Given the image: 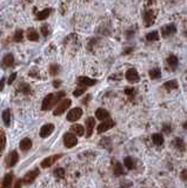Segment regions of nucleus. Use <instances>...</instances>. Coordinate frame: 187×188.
Here are the masks:
<instances>
[{
  "mask_svg": "<svg viewBox=\"0 0 187 188\" xmlns=\"http://www.w3.org/2000/svg\"><path fill=\"white\" fill-rule=\"evenodd\" d=\"M85 91H86V87H85V86H81V87H78V88H76V91L73 92V95L78 98V96H80V95H82V94L85 93Z\"/></svg>",
  "mask_w": 187,
  "mask_h": 188,
  "instance_id": "obj_36",
  "label": "nucleus"
},
{
  "mask_svg": "<svg viewBox=\"0 0 187 188\" xmlns=\"http://www.w3.org/2000/svg\"><path fill=\"white\" fill-rule=\"evenodd\" d=\"M40 31H41V33H42V35H44V36H47V35L50 34L47 25H42V26H41V28H40Z\"/></svg>",
  "mask_w": 187,
  "mask_h": 188,
  "instance_id": "obj_37",
  "label": "nucleus"
},
{
  "mask_svg": "<svg viewBox=\"0 0 187 188\" xmlns=\"http://www.w3.org/2000/svg\"><path fill=\"white\" fill-rule=\"evenodd\" d=\"M51 12H52V10L45 8V10H42V11H40L37 14V19H38V20H45V19L48 18V15L51 14Z\"/></svg>",
  "mask_w": 187,
  "mask_h": 188,
  "instance_id": "obj_22",
  "label": "nucleus"
},
{
  "mask_svg": "<svg viewBox=\"0 0 187 188\" xmlns=\"http://www.w3.org/2000/svg\"><path fill=\"white\" fill-rule=\"evenodd\" d=\"M24 38V32L21 29H18L17 32L14 33V36H13V40L17 41V42H20V41L23 40Z\"/></svg>",
  "mask_w": 187,
  "mask_h": 188,
  "instance_id": "obj_32",
  "label": "nucleus"
},
{
  "mask_svg": "<svg viewBox=\"0 0 187 188\" xmlns=\"http://www.w3.org/2000/svg\"><path fill=\"white\" fill-rule=\"evenodd\" d=\"M113 172H114V175L115 176H120L124 174V169H123V166H121V164H119V162H117V164H114V168H113Z\"/></svg>",
  "mask_w": 187,
  "mask_h": 188,
  "instance_id": "obj_31",
  "label": "nucleus"
},
{
  "mask_svg": "<svg viewBox=\"0 0 187 188\" xmlns=\"http://www.w3.org/2000/svg\"><path fill=\"white\" fill-rule=\"evenodd\" d=\"M185 36H186V38H187V31H186V32H185Z\"/></svg>",
  "mask_w": 187,
  "mask_h": 188,
  "instance_id": "obj_47",
  "label": "nucleus"
},
{
  "mask_svg": "<svg viewBox=\"0 0 187 188\" xmlns=\"http://www.w3.org/2000/svg\"><path fill=\"white\" fill-rule=\"evenodd\" d=\"M23 180H18L17 183H15V186H14V188H21V185H23Z\"/></svg>",
  "mask_w": 187,
  "mask_h": 188,
  "instance_id": "obj_44",
  "label": "nucleus"
},
{
  "mask_svg": "<svg viewBox=\"0 0 187 188\" xmlns=\"http://www.w3.org/2000/svg\"><path fill=\"white\" fill-rule=\"evenodd\" d=\"M178 87H179V85H178V81H176V80H170V81H167L164 83V88H166L167 91L176 89Z\"/></svg>",
  "mask_w": 187,
  "mask_h": 188,
  "instance_id": "obj_23",
  "label": "nucleus"
},
{
  "mask_svg": "<svg viewBox=\"0 0 187 188\" xmlns=\"http://www.w3.org/2000/svg\"><path fill=\"white\" fill-rule=\"evenodd\" d=\"M180 177H181L184 181H187V169H184L180 174Z\"/></svg>",
  "mask_w": 187,
  "mask_h": 188,
  "instance_id": "obj_41",
  "label": "nucleus"
},
{
  "mask_svg": "<svg viewBox=\"0 0 187 188\" xmlns=\"http://www.w3.org/2000/svg\"><path fill=\"white\" fill-rule=\"evenodd\" d=\"M124 164H125V167L127 168V169H133L134 168V160L131 158V156H127V158H125L124 160Z\"/></svg>",
  "mask_w": 187,
  "mask_h": 188,
  "instance_id": "obj_28",
  "label": "nucleus"
},
{
  "mask_svg": "<svg viewBox=\"0 0 187 188\" xmlns=\"http://www.w3.org/2000/svg\"><path fill=\"white\" fill-rule=\"evenodd\" d=\"M176 32V27L174 24H168L161 28V34L164 38H168L171 35H173Z\"/></svg>",
  "mask_w": 187,
  "mask_h": 188,
  "instance_id": "obj_8",
  "label": "nucleus"
},
{
  "mask_svg": "<svg viewBox=\"0 0 187 188\" xmlns=\"http://www.w3.org/2000/svg\"><path fill=\"white\" fill-rule=\"evenodd\" d=\"M125 93L127 95H133L134 94V88H125Z\"/></svg>",
  "mask_w": 187,
  "mask_h": 188,
  "instance_id": "obj_40",
  "label": "nucleus"
},
{
  "mask_svg": "<svg viewBox=\"0 0 187 188\" xmlns=\"http://www.w3.org/2000/svg\"><path fill=\"white\" fill-rule=\"evenodd\" d=\"M19 147H20V149H21V151L27 152V151L31 149V147H32V140L28 139V138H25V139H23V140L20 141Z\"/></svg>",
  "mask_w": 187,
  "mask_h": 188,
  "instance_id": "obj_17",
  "label": "nucleus"
},
{
  "mask_svg": "<svg viewBox=\"0 0 187 188\" xmlns=\"http://www.w3.org/2000/svg\"><path fill=\"white\" fill-rule=\"evenodd\" d=\"M155 20V15H154V12L153 11H146L144 14V21H145V26H152Z\"/></svg>",
  "mask_w": 187,
  "mask_h": 188,
  "instance_id": "obj_14",
  "label": "nucleus"
},
{
  "mask_svg": "<svg viewBox=\"0 0 187 188\" xmlns=\"http://www.w3.org/2000/svg\"><path fill=\"white\" fill-rule=\"evenodd\" d=\"M6 145V135L2 130H0V152L5 148Z\"/></svg>",
  "mask_w": 187,
  "mask_h": 188,
  "instance_id": "obj_33",
  "label": "nucleus"
},
{
  "mask_svg": "<svg viewBox=\"0 0 187 188\" xmlns=\"http://www.w3.org/2000/svg\"><path fill=\"white\" fill-rule=\"evenodd\" d=\"M114 125H115V122L113 120L107 119V120H104L102 122L100 123L99 126H98V128H97V130H98V133H104L106 130L111 129L112 127H114Z\"/></svg>",
  "mask_w": 187,
  "mask_h": 188,
  "instance_id": "obj_6",
  "label": "nucleus"
},
{
  "mask_svg": "<svg viewBox=\"0 0 187 188\" xmlns=\"http://www.w3.org/2000/svg\"><path fill=\"white\" fill-rule=\"evenodd\" d=\"M78 143V139H76V134L73 133H66L64 135V145L67 148H72Z\"/></svg>",
  "mask_w": 187,
  "mask_h": 188,
  "instance_id": "obj_3",
  "label": "nucleus"
},
{
  "mask_svg": "<svg viewBox=\"0 0 187 188\" xmlns=\"http://www.w3.org/2000/svg\"><path fill=\"white\" fill-rule=\"evenodd\" d=\"M1 118H2V121L6 126H10V123H11V112H10V109H5L2 112Z\"/></svg>",
  "mask_w": 187,
  "mask_h": 188,
  "instance_id": "obj_24",
  "label": "nucleus"
},
{
  "mask_svg": "<svg viewBox=\"0 0 187 188\" xmlns=\"http://www.w3.org/2000/svg\"><path fill=\"white\" fill-rule=\"evenodd\" d=\"M95 126V119L94 118H87L86 119V136L89 138L93 133V128Z\"/></svg>",
  "mask_w": 187,
  "mask_h": 188,
  "instance_id": "obj_13",
  "label": "nucleus"
},
{
  "mask_svg": "<svg viewBox=\"0 0 187 188\" xmlns=\"http://www.w3.org/2000/svg\"><path fill=\"white\" fill-rule=\"evenodd\" d=\"M163 130H164L165 133H167V134H170L171 132H172L170 125H164V126H163Z\"/></svg>",
  "mask_w": 187,
  "mask_h": 188,
  "instance_id": "obj_39",
  "label": "nucleus"
},
{
  "mask_svg": "<svg viewBox=\"0 0 187 188\" xmlns=\"http://www.w3.org/2000/svg\"><path fill=\"white\" fill-rule=\"evenodd\" d=\"M59 72H60L59 65H51V67H50V74L51 75H57Z\"/></svg>",
  "mask_w": 187,
  "mask_h": 188,
  "instance_id": "obj_35",
  "label": "nucleus"
},
{
  "mask_svg": "<svg viewBox=\"0 0 187 188\" xmlns=\"http://www.w3.org/2000/svg\"><path fill=\"white\" fill-rule=\"evenodd\" d=\"M152 141L154 145H157V146H160V145H163L164 143V136L161 134H159V133H155V134L152 135Z\"/></svg>",
  "mask_w": 187,
  "mask_h": 188,
  "instance_id": "obj_21",
  "label": "nucleus"
},
{
  "mask_svg": "<svg viewBox=\"0 0 187 188\" xmlns=\"http://www.w3.org/2000/svg\"><path fill=\"white\" fill-rule=\"evenodd\" d=\"M60 85H61V81H60V80H54V82H53V86L55 88H58Z\"/></svg>",
  "mask_w": 187,
  "mask_h": 188,
  "instance_id": "obj_43",
  "label": "nucleus"
},
{
  "mask_svg": "<svg viewBox=\"0 0 187 188\" xmlns=\"http://www.w3.org/2000/svg\"><path fill=\"white\" fill-rule=\"evenodd\" d=\"M89 99H91V95H87V96H86V98L84 99V104H87V101H88Z\"/></svg>",
  "mask_w": 187,
  "mask_h": 188,
  "instance_id": "obj_45",
  "label": "nucleus"
},
{
  "mask_svg": "<svg viewBox=\"0 0 187 188\" xmlns=\"http://www.w3.org/2000/svg\"><path fill=\"white\" fill-rule=\"evenodd\" d=\"M71 104H72V101H71L70 99H63L58 105H57L55 109L53 112V114H54V115H61L63 113H65V112L70 108Z\"/></svg>",
  "mask_w": 187,
  "mask_h": 188,
  "instance_id": "obj_1",
  "label": "nucleus"
},
{
  "mask_svg": "<svg viewBox=\"0 0 187 188\" xmlns=\"http://www.w3.org/2000/svg\"><path fill=\"white\" fill-rule=\"evenodd\" d=\"M184 128L187 129V121H186V122H185V123H184Z\"/></svg>",
  "mask_w": 187,
  "mask_h": 188,
  "instance_id": "obj_46",
  "label": "nucleus"
},
{
  "mask_svg": "<svg viewBox=\"0 0 187 188\" xmlns=\"http://www.w3.org/2000/svg\"><path fill=\"white\" fill-rule=\"evenodd\" d=\"M63 156V154H55V155H52V156H48L46 158L45 160H42V162H41V167L42 168H48V167H51L57 160Z\"/></svg>",
  "mask_w": 187,
  "mask_h": 188,
  "instance_id": "obj_9",
  "label": "nucleus"
},
{
  "mask_svg": "<svg viewBox=\"0 0 187 188\" xmlns=\"http://www.w3.org/2000/svg\"><path fill=\"white\" fill-rule=\"evenodd\" d=\"M5 79L2 78L1 80H0V92H2V89H4V86H5Z\"/></svg>",
  "mask_w": 187,
  "mask_h": 188,
  "instance_id": "obj_42",
  "label": "nucleus"
},
{
  "mask_svg": "<svg viewBox=\"0 0 187 188\" xmlns=\"http://www.w3.org/2000/svg\"><path fill=\"white\" fill-rule=\"evenodd\" d=\"M18 160H19L18 153L15 152V151H12V152L7 155V158H6V164H7V167L11 168L13 166H15V164L18 162Z\"/></svg>",
  "mask_w": 187,
  "mask_h": 188,
  "instance_id": "obj_10",
  "label": "nucleus"
},
{
  "mask_svg": "<svg viewBox=\"0 0 187 188\" xmlns=\"http://www.w3.org/2000/svg\"><path fill=\"white\" fill-rule=\"evenodd\" d=\"M15 79H17V73H13V74H11V76L8 78V83H10V85H12V82L15 81Z\"/></svg>",
  "mask_w": 187,
  "mask_h": 188,
  "instance_id": "obj_38",
  "label": "nucleus"
},
{
  "mask_svg": "<svg viewBox=\"0 0 187 188\" xmlns=\"http://www.w3.org/2000/svg\"><path fill=\"white\" fill-rule=\"evenodd\" d=\"M71 130H72V133L73 134L78 135V136H82V135L85 134V128L82 127L81 125H78V123H76V125H73L72 127H71Z\"/></svg>",
  "mask_w": 187,
  "mask_h": 188,
  "instance_id": "obj_19",
  "label": "nucleus"
},
{
  "mask_svg": "<svg viewBox=\"0 0 187 188\" xmlns=\"http://www.w3.org/2000/svg\"><path fill=\"white\" fill-rule=\"evenodd\" d=\"M167 64L170 66L171 70H176L178 68V65H179V60L176 58V55H173V54H171L170 57L167 58Z\"/></svg>",
  "mask_w": 187,
  "mask_h": 188,
  "instance_id": "obj_16",
  "label": "nucleus"
},
{
  "mask_svg": "<svg viewBox=\"0 0 187 188\" xmlns=\"http://www.w3.org/2000/svg\"><path fill=\"white\" fill-rule=\"evenodd\" d=\"M19 89H20V92L24 94H31L32 93V89L29 87L27 83H25V82H21L20 83V86H19Z\"/></svg>",
  "mask_w": 187,
  "mask_h": 188,
  "instance_id": "obj_30",
  "label": "nucleus"
},
{
  "mask_svg": "<svg viewBox=\"0 0 187 188\" xmlns=\"http://www.w3.org/2000/svg\"><path fill=\"white\" fill-rule=\"evenodd\" d=\"M159 39V33L157 31H152L150 33H147L146 40L147 41H157Z\"/></svg>",
  "mask_w": 187,
  "mask_h": 188,
  "instance_id": "obj_29",
  "label": "nucleus"
},
{
  "mask_svg": "<svg viewBox=\"0 0 187 188\" xmlns=\"http://www.w3.org/2000/svg\"><path fill=\"white\" fill-rule=\"evenodd\" d=\"M39 169H33V170H29L28 173H26V175L23 177V181L24 183H26V185H29V183H32V182L34 181L35 179H37V176L39 175Z\"/></svg>",
  "mask_w": 187,
  "mask_h": 188,
  "instance_id": "obj_5",
  "label": "nucleus"
},
{
  "mask_svg": "<svg viewBox=\"0 0 187 188\" xmlns=\"http://www.w3.org/2000/svg\"><path fill=\"white\" fill-rule=\"evenodd\" d=\"M160 76H161V70L158 68V67L150 70V78H151L152 80H157Z\"/></svg>",
  "mask_w": 187,
  "mask_h": 188,
  "instance_id": "obj_26",
  "label": "nucleus"
},
{
  "mask_svg": "<svg viewBox=\"0 0 187 188\" xmlns=\"http://www.w3.org/2000/svg\"><path fill=\"white\" fill-rule=\"evenodd\" d=\"M78 83H80L81 86H85V87H87V86H93L97 83V80L95 79H91V78H88V76H79L78 78Z\"/></svg>",
  "mask_w": 187,
  "mask_h": 188,
  "instance_id": "obj_12",
  "label": "nucleus"
},
{
  "mask_svg": "<svg viewBox=\"0 0 187 188\" xmlns=\"http://www.w3.org/2000/svg\"><path fill=\"white\" fill-rule=\"evenodd\" d=\"M14 64V57L12 55V54H7L2 59V61H1V65L4 66V67H12Z\"/></svg>",
  "mask_w": 187,
  "mask_h": 188,
  "instance_id": "obj_20",
  "label": "nucleus"
},
{
  "mask_svg": "<svg viewBox=\"0 0 187 188\" xmlns=\"http://www.w3.org/2000/svg\"><path fill=\"white\" fill-rule=\"evenodd\" d=\"M126 79H127L128 82L134 83V82H138L140 80V76H139V73H138V70L135 68H129L126 72Z\"/></svg>",
  "mask_w": 187,
  "mask_h": 188,
  "instance_id": "obj_4",
  "label": "nucleus"
},
{
  "mask_svg": "<svg viewBox=\"0 0 187 188\" xmlns=\"http://www.w3.org/2000/svg\"><path fill=\"white\" fill-rule=\"evenodd\" d=\"M53 130H54V125L53 123H46V125H44L40 128V136L45 139V138H47V136H50V135L52 134Z\"/></svg>",
  "mask_w": 187,
  "mask_h": 188,
  "instance_id": "obj_11",
  "label": "nucleus"
},
{
  "mask_svg": "<svg viewBox=\"0 0 187 188\" xmlns=\"http://www.w3.org/2000/svg\"><path fill=\"white\" fill-rule=\"evenodd\" d=\"M173 145L176 146V148H178L179 151H185V142L182 140L181 138H176L174 140H173Z\"/></svg>",
  "mask_w": 187,
  "mask_h": 188,
  "instance_id": "obj_25",
  "label": "nucleus"
},
{
  "mask_svg": "<svg viewBox=\"0 0 187 188\" xmlns=\"http://www.w3.org/2000/svg\"><path fill=\"white\" fill-rule=\"evenodd\" d=\"M27 39L31 41H38L39 40V33L34 29H29L27 32Z\"/></svg>",
  "mask_w": 187,
  "mask_h": 188,
  "instance_id": "obj_27",
  "label": "nucleus"
},
{
  "mask_svg": "<svg viewBox=\"0 0 187 188\" xmlns=\"http://www.w3.org/2000/svg\"><path fill=\"white\" fill-rule=\"evenodd\" d=\"M95 118L100 120V121H104V120H107V119H110V113L104 109V108H98L97 111H95Z\"/></svg>",
  "mask_w": 187,
  "mask_h": 188,
  "instance_id": "obj_15",
  "label": "nucleus"
},
{
  "mask_svg": "<svg viewBox=\"0 0 187 188\" xmlns=\"http://www.w3.org/2000/svg\"><path fill=\"white\" fill-rule=\"evenodd\" d=\"M54 94H48L45 96V99L42 100V104H41V109L42 111H47L50 109L53 105H54Z\"/></svg>",
  "mask_w": 187,
  "mask_h": 188,
  "instance_id": "obj_7",
  "label": "nucleus"
},
{
  "mask_svg": "<svg viewBox=\"0 0 187 188\" xmlns=\"http://www.w3.org/2000/svg\"><path fill=\"white\" fill-rule=\"evenodd\" d=\"M82 115V109L80 107H76V108H72L68 114H67V120L71 121V122H74V121H78Z\"/></svg>",
  "mask_w": 187,
  "mask_h": 188,
  "instance_id": "obj_2",
  "label": "nucleus"
},
{
  "mask_svg": "<svg viewBox=\"0 0 187 188\" xmlns=\"http://www.w3.org/2000/svg\"><path fill=\"white\" fill-rule=\"evenodd\" d=\"M12 182H13V174L7 173L2 179V188H11Z\"/></svg>",
  "mask_w": 187,
  "mask_h": 188,
  "instance_id": "obj_18",
  "label": "nucleus"
},
{
  "mask_svg": "<svg viewBox=\"0 0 187 188\" xmlns=\"http://www.w3.org/2000/svg\"><path fill=\"white\" fill-rule=\"evenodd\" d=\"M53 174L58 179H63L65 176V169H63V168H55L54 172H53Z\"/></svg>",
  "mask_w": 187,
  "mask_h": 188,
  "instance_id": "obj_34",
  "label": "nucleus"
}]
</instances>
